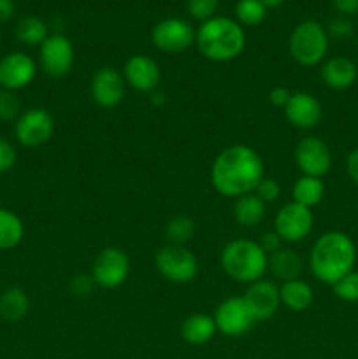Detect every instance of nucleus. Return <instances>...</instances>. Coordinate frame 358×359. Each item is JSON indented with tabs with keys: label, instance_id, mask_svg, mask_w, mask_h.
<instances>
[{
	"label": "nucleus",
	"instance_id": "nucleus-13",
	"mask_svg": "<svg viewBox=\"0 0 358 359\" xmlns=\"http://www.w3.org/2000/svg\"><path fill=\"white\" fill-rule=\"evenodd\" d=\"M41 67L49 77H63L72 70L74 46L65 35H49L39 51Z\"/></svg>",
	"mask_w": 358,
	"mask_h": 359
},
{
	"label": "nucleus",
	"instance_id": "nucleus-11",
	"mask_svg": "<svg viewBox=\"0 0 358 359\" xmlns=\"http://www.w3.org/2000/svg\"><path fill=\"white\" fill-rule=\"evenodd\" d=\"M295 163L302 175L321 179L332 167V153L325 140L309 135L304 137L295 147Z\"/></svg>",
	"mask_w": 358,
	"mask_h": 359
},
{
	"label": "nucleus",
	"instance_id": "nucleus-7",
	"mask_svg": "<svg viewBox=\"0 0 358 359\" xmlns=\"http://www.w3.org/2000/svg\"><path fill=\"white\" fill-rule=\"evenodd\" d=\"M55 133V119L51 112L42 107L28 109L21 112L14 125V135L25 147H39L49 142Z\"/></svg>",
	"mask_w": 358,
	"mask_h": 359
},
{
	"label": "nucleus",
	"instance_id": "nucleus-30",
	"mask_svg": "<svg viewBox=\"0 0 358 359\" xmlns=\"http://www.w3.org/2000/svg\"><path fill=\"white\" fill-rule=\"evenodd\" d=\"M333 293L339 300L347 302V304H357L358 302V272L353 270L343 279L333 284Z\"/></svg>",
	"mask_w": 358,
	"mask_h": 359
},
{
	"label": "nucleus",
	"instance_id": "nucleus-34",
	"mask_svg": "<svg viewBox=\"0 0 358 359\" xmlns=\"http://www.w3.org/2000/svg\"><path fill=\"white\" fill-rule=\"evenodd\" d=\"M326 34H329V37L344 41V39H350L354 34V25L351 23L350 18L339 14L337 18L330 20L329 27H326Z\"/></svg>",
	"mask_w": 358,
	"mask_h": 359
},
{
	"label": "nucleus",
	"instance_id": "nucleus-25",
	"mask_svg": "<svg viewBox=\"0 0 358 359\" xmlns=\"http://www.w3.org/2000/svg\"><path fill=\"white\" fill-rule=\"evenodd\" d=\"M25 237V224L13 210L0 207V251L18 248Z\"/></svg>",
	"mask_w": 358,
	"mask_h": 359
},
{
	"label": "nucleus",
	"instance_id": "nucleus-5",
	"mask_svg": "<svg viewBox=\"0 0 358 359\" xmlns=\"http://www.w3.org/2000/svg\"><path fill=\"white\" fill-rule=\"evenodd\" d=\"M290 55L298 65L316 67L325 60L329 51V34L321 23L305 20L293 28L288 41Z\"/></svg>",
	"mask_w": 358,
	"mask_h": 359
},
{
	"label": "nucleus",
	"instance_id": "nucleus-29",
	"mask_svg": "<svg viewBox=\"0 0 358 359\" xmlns=\"http://www.w3.org/2000/svg\"><path fill=\"white\" fill-rule=\"evenodd\" d=\"M195 221L188 216H175L165 226V235H167L168 242L175 245H185L186 242L192 241L195 235Z\"/></svg>",
	"mask_w": 358,
	"mask_h": 359
},
{
	"label": "nucleus",
	"instance_id": "nucleus-17",
	"mask_svg": "<svg viewBox=\"0 0 358 359\" xmlns=\"http://www.w3.org/2000/svg\"><path fill=\"white\" fill-rule=\"evenodd\" d=\"M123 79L130 88L140 91V93H153L160 86V67L151 56L133 55L126 60L125 69H123Z\"/></svg>",
	"mask_w": 358,
	"mask_h": 359
},
{
	"label": "nucleus",
	"instance_id": "nucleus-2",
	"mask_svg": "<svg viewBox=\"0 0 358 359\" xmlns=\"http://www.w3.org/2000/svg\"><path fill=\"white\" fill-rule=\"evenodd\" d=\"M357 263V245L344 231H326L314 242L309 255L311 272L319 283L333 286L337 280L353 272Z\"/></svg>",
	"mask_w": 358,
	"mask_h": 359
},
{
	"label": "nucleus",
	"instance_id": "nucleus-12",
	"mask_svg": "<svg viewBox=\"0 0 358 359\" xmlns=\"http://www.w3.org/2000/svg\"><path fill=\"white\" fill-rule=\"evenodd\" d=\"M213 318L218 332L223 333L225 337L246 335L256 323L242 297H232L221 302Z\"/></svg>",
	"mask_w": 358,
	"mask_h": 359
},
{
	"label": "nucleus",
	"instance_id": "nucleus-18",
	"mask_svg": "<svg viewBox=\"0 0 358 359\" xmlns=\"http://www.w3.org/2000/svg\"><path fill=\"white\" fill-rule=\"evenodd\" d=\"M284 111V118L298 130H311L319 125L323 118V107L318 98L305 91L291 93Z\"/></svg>",
	"mask_w": 358,
	"mask_h": 359
},
{
	"label": "nucleus",
	"instance_id": "nucleus-14",
	"mask_svg": "<svg viewBox=\"0 0 358 359\" xmlns=\"http://www.w3.org/2000/svg\"><path fill=\"white\" fill-rule=\"evenodd\" d=\"M37 74L34 58L21 51L9 53L0 60V88L7 91H20L30 86Z\"/></svg>",
	"mask_w": 358,
	"mask_h": 359
},
{
	"label": "nucleus",
	"instance_id": "nucleus-10",
	"mask_svg": "<svg viewBox=\"0 0 358 359\" xmlns=\"http://www.w3.org/2000/svg\"><path fill=\"white\" fill-rule=\"evenodd\" d=\"M195 34L197 32L193 30L188 21L179 20V18H167L154 25L153 32H151V41H153L154 48L160 51L178 55V53L192 48V44L195 42Z\"/></svg>",
	"mask_w": 358,
	"mask_h": 359
},
{
	"label": "nucleus",
	"instance_id": "nucleus-3",
	"mask_svg": "<svg viewBox=\"0 0 358 359\" xmlns=\"http://www.w3.org/2000/svg\"><path fill=\"white\" fill-rule=\"evenodd\" d=\"M200 55L211 62H230L246 48L244 28L227 16H214L204 21L195 34Z\"/></svg>",
	"mask_w": 358,
	"mask_h": 359
},
{
	"label": "nucleus",
	"instance_id": "nucleus-37",
	"mask_svg": "<svg viewBox=\"0 0 358 359\" xmlns=\"http://www.w3.org/2000/svg\"><path fill=\"white\" fill-rule=\"evenodd\" d=\"M258 244H260V248L267 252V255H272V252L279 251L283 241H281L279 235L272 230V231H267V233H263L262 238L258 241Z\"/></svg>",
	"mask_w": 358,
	"mask_h": 359
},
{
	"label": "nucleus",
	"instance_id": "nucleus-38",
	"mask_svg": "<svg viewBox=\"0 0 358 359\" xmlns=\"http://www.w3.org/2000/svg\"><path fill=\"white\" fill-rule=\"evenodd\" d=\"M290 98H291V91L284 86H274L269 93V100L274 107L284 109Z\"/></svg>",
	"mask_w": 358,
	"mask_h": 359
},
{
	"label": "nucleus",
	"instance_id": "nucleus-20",
	"mask_svg": "<svg viewBox=\"0 0 358 359\" xmlns=\"http://www.w3.org/2000/svg\"><path fill=\"white\" fill-rule=\"evenodd\" d=\"M302 270H304V262H302L300 255L291 251V249L281 248L279 251L269 255V270L267 272L272 273L281 283L300 279Z\"/></svg>",
	"mask_w": 358,
	"mask_h": 359
},
{
	"label": "nucleus",
	"instance_id": "nucleus-42",
	"mask_svg": "<svg viewBox=\"0 0 358 359\" xmlns=\"http://www.w3.org/2000/svg\"><path fill=\"white\" fill-rule=\"evenodd\" d=\"M151 104H154V105H161V104H165V95L164 93H158V91H153V93H151Z\"/></svg>",
	"mask_w": 358,
	"mask_h": 359
},
{
	"label": "nucleus",
	"instance_id": "nucleus-32",
	"mask_svg": "<svg viewBox=\"0 0 358 359\" xmlns=\"http://www.w3.org/2000/svg\"><path fill=\"white\" fill-rule=\"evenodd\" d=\"M218 6H220V0H188L186 2L190 16L197 21H202V23L214 18Z\"/></svg>",
	"mask_w": 358,
	"mask_h": 359
},
{
	"label": "nucleus",
	"instance_id": "nucleus-35",
	"mask_svg": "<svg viewBox=\"0 0 358 359\" xmlns=\"http://www.w3.org/2000/svg\"><path fill=\"white\" fill-rule=\"evenodd\" d=\"M253 193H255V195L258 196L260 200H263L265 203H270V202H276V200L279 198L281 188H279V184H277L276 179L263 177L262 181L258 182V186H256L255 191Z\"/></svg>",
	"mask_w": 358,
	"mask_h": 359
},
{
	"label": "nucleus",
	"instance_id": "nucleus-44",
	"mask_svg": "<svg viewBox=\"0 0 358 359\" xmlns=\"http://www.w3.org/2000/svg\"><path fill=\"white\" fill-rule=\"evenodd\" d=\"M357 212H358V200H357Z\"/></svg>",
	"mask_w": 358,
	"mask_h": 359
},
{
	"label": "nucleus",
	"instance_id": "nucleus-33",
	"mask_svg": "<svg viewBox=\"0 0 358 359\" xmlns=\"http://www.w3.org/2000/svg\"><path fill=\"white\" fill-rule=\"evenodd\" d=\"M95 287H97V284H95L91 273H77V276H74L69 283L70 293H72L76 298L91 297Z\"/></svg>",
	"mask_w": 358,
	"mask_h": 359
},
{
	"label": "nucleus",
	"instance_id": "nucleus-21",
	"mask_svg": "<svg viewBox=\"0 0 358 359\" xmlns=\"http://www.w3.org/2000/svg\"><path fill=\"white\" fill-rule=\"evenodd\" d=\"M218 328L213 316L192 314L183 321L181 337L190 346H204L216 335Z\"/></svg>",
	"mask_w": 358,
	"mask_h": 359
},
{
	"label": "nucleus",
	"instance_id": "nucleus-9",
	"mask_svg": "<svg viewBox=\"0 0 358 359\" xmlns=\"http://www.w3.org/2000/svg\"><path fill=\"white\" fill-rule=\"evenodd\" d=\"M312 224H314V216L311 209L297 202L283 205L274 217V231L279 235L281 241L291 244L304 241L312 231Z\"/></svg>",
	"mask_w": 358,
	"mask_h": 359
},
{
	"label": "nucleus",
	"instance_id": "nucleus-27",
	"mask_svg": "<svg viewBox=\"0 0 358 359\" xmlns=\"http://www.w3.org/2000/svg\"><path fill=\"white\" fill-rule=\"evenodd\" d=\"M16 37L25 46H39L49 37L48 25L37 16H27L18 23Z\"/></svg>",
	"mask_w": 358,
	"mask_h": 359
},
{
	"label": "nucleus",
	"instance_id": "nucleus-16",
	"mask_svg": "<svg viewBox=\"0 0 358 359\" xmlns=\"http://www.w3.org/2000/svg\"><path fill=\"white\" fill-rule=\"evenodd\" d=\"M90 93L98 107L112 109L125 98V79L112 67H102L91 77Z\"/></svg>",
	"mask_w": 358,
	"mask_h": 359
},
{
	"label": "nucleus",
	"instance_id": "nucleus-28",
	"mask_svg": "<svg viewBox=\"0 0 358 359\" xmlns=\"http://www.w3.org/2000/svg\"><path fill=\"white\" fill-rule=\"evenodd\" d=\"M267 16V7L260 0H239L235 4V18L237 23L244 27H258Z\"/></svg>",
	"mask_w": 358,
	"mask_h": 359
},
{
	"label": "nucleus",
	"instance_id": "nucleus-8",
	"mask_svg": "<svg viewBox=\"0 0 358 359\" xmlns=\"http://www.w3.org/2000/svg\"><path fill=\"white\" fill-rule=\"evenodd\" d=\"M130 272V259L119 248H105L98 252L91 266L95 284L104 290H116L126 280Z\"/></svg>",
	"mask_w": 358,
	"mask_h": 359
},
{
	"label": "nucleus",
	"instance_id": "nucleus-6",
	"mask_svg": "<svg viewBox=\"0 0 358 359\" xmlns=\"http://www.w3.org/2000/svg\"><path fill=\"white\" fill-rule=\"evenodd\" d=\"M157 270L172 284H188L199 273V259L185 245L168 244L157 252Z\"/></svg>",
	"mask_w": 358,
	"mask_h": 359
},
{
	"label": "nucleus",
	"instance_id": "nucleus-26",
	"mask_svg": "<svg viewBox=\"0 0 358 359\" xmlns=\"http://www.w3.org/2000/svg\"><path fill=\"white\" fill-rule=\"evenodd\" d=\"M325 196V184L319 177H309V175H300L293 184V202L312 209L318 203H321Z\"/></svg>",
	"mask_w": 358,
	"mask_h": 359
},
{
	"label": "nucleus",
	"instance_id": "nucleus-39",
	"mask_svg": "<svg viewBox=\"0 0 358 359\" xmlns=\"http://www.w3.org/2000/svg\"><path fill=\"white\" fill-rule=\"evenodd\" d=\"M332 6L336 7L340 16H353L358 14V0H332Z\"/></svg>",
	"mask_w": 358,
	"mask_h": 359
},
{
	"label": "nucleus",
	"instance_id": "nucleus-1",
	"mask_svg": "<svg viewBox=\"0 0 358 359\" xmlns=\"http://www.w3.org/2000/svg\"><path fill=\"white\" fill-rule=\"evenodd\" d=\"M263 177L262 156L246 144L225 147L211 167L213 188L227 198L249 195Z\"/></svg>",
	"mask_w": 358,
	"mask_h": 359
},
{
	"label": "nucleus",
	"instance_id": "nucleus-23",
	"mask_svg": "<svg viewBox=\"0 0 358 359\" xmlns=\"http://www.w3.org/2000/svg\"><path fill=\"white\" fill-rule=\"evenodd\" d=\"M30 311L28 294L21 287H7L0 294V319L6 323H20Z\"/></svg>",
	"mask_w": 358,
	"mask_h": 359
},
{
	"label": "nucleus",
	"instance_id": "nucleus-43",
	"mask_svg": "<svg viewBox=\"0 0 358 359\" xmlns=\"http://www.w3.org/2000/svg\"><path fill=\"white\" fill-rule=\"evenodd\" d=\"M260 2H262L267 9H276V7H279L284 0H260Z\"/></svg>",
	"mask_w": 358,
	"mask_h": 359
},
{
	"label": "nucleus",
	"instance_id": "nucleus-31",
	"mask_svg": "<svg viewBox=\"0 0 358 359\" xmlns=\"http://www.w3.org/2000/svg\"><path fill=\"white\" fill-rule=\"evenodd\" d=\"M21 102L14 91L0 90V121H14L21 116Z\"/></svg>",
	"mask_w": 358,
	"mask_h": 359
},
{
	"label": "nucleus",
	"instance_id": "nucleus-24",
	"mask_svg": "<svg viewBox=\"0 0 358 359\" xmlns=\"http://www.w3.org/2000/svg\"><path fill=\"white\" fill-rule=\"evenodd\" d=\"M265 205L267 203L260 200L255 193L239 196V198H235L234 205L235 221L246 228L258 226L263 221V217H265Z\"/></svg>",
	"mask_w": 358,
	"mask_h": 359
},
{
	"label": "nucleus",
	"instance_id": "nucleus-22",
	"mask_svg": "<svg viewBox=\"0 0 358 359\" xmlns=\"http://www.w3.org/2000/svg\"><path fill=\"white\" fill-rule=\"evenodd\" d=\"M281 305L291 312H304L314 302V291L305 280L295 279L283 283L279 286Z\"/></svg>",
	"mask_w": 358,
	"mask_h": 359
},
{
	"label": "nucleus",
	"instance_id": "nucleus-36",
	"mask_svg": "<svg viewBox=\"0 0 358 359\" xmlns=\"http://www.w3.org/2000/svg\"><path fill=\"white\" fill-rule=\"evenodd\" d=\"M16 163V149L9 140L0 137V174L9 172Z\"/></svg>",
	"mask_w": 358,
	"mask_h": 359
},
{
	"label": "nucleus",
	"instance_id": "nucleus-15",
	"mask_svg": "<svg viewBox=\"0 0 358 359\" xmlns=\"http://www.w3.org/2000/svg\"><path fill=\"white\" fill-rule=\"evenodd\" d=\"M242 300L246 302L255 321H267L274 318L281 307L279 287L272 280L260 279L249 284L246 293L242 294Z\"/></svg>",
	"mask_w": 358,
	"mask_h": 359
},
{
	"label": "nucleus",
	"instance_id": "nucleus-4",
	"mask_svg": "<svg viewBox=\"0 0 358 359\" xmlns=\"http://www.w3.org/2000/svg\"><path fill=\"white\" fill-rule=\"evenodd\" d=\"M221 269L235 283L253 284L263 279L269 270V255L260 248L258 242L237 238L228 242L220 256Z\"/></svg>",
	"mask_w": 358,
	"mask_h": 359
},
{
	"label": "nucleus",
	"instance_id": "nucleus-19",
	"mask_svg": "<svg viewBox=\"0 0 358 359\" xmlns=\"http://www.w3.org/2000/svg\"><path fill=\"white\" fill-rule=\"evenodd\" d=\"M319 76L326 88L336 91L350 90L358 79V69L353 60L346 56H333L329 58L319 69Z\"/></svg>",
	"mask_w": 358,
	"mask_h": 359
},
{
	"label": "nucleus",
	"instance_id": "nucleus-40",
	"mask_svg": "<svg viewBox=\"0 0 358 359\" xmlns=\"http://www.w3.org/2000/svg\"><path fill=\"white\" fill-rule=\"evenodd\" d=\"M346 172L353 184L358 188V147L351 151L346 158Z\"/></svg>",
	"mask_w": 358,
	"mask_h": 359
},
{
	"label": "nucleus",
	"instance_id": "nucleus-41",
	"mask_svg": "<svg viewBox=\"0 0 358 359\" xmlns=\"http://www.w3.org/2000/svg\"><path fill=\"white\" fill-rule=\"evenodd\" d=\"M14 16L13 0H0V23H7Z\"/></svg>",
	"mask_w": 358,
	"mask_h": 359
}]
</instances>
